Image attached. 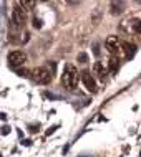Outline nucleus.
<instances>
[{
	"mask_svg": "<svg viewBox=\"0 0 141 157\" xmlns=\"http://www.w3.org/2000/svg\"><path fill=\"white\" fill-rule=\"evenodd\" d=\"M139 18H128L121 23V30L128 35H139Z\"/></svg>",
	"mask_w": 141,
	"mask_h": 157,
	"instance_id": "4",
	"label": "nucleus"
},
{
	"mask_svg": "<svg viewBox=\"0 0 141 157\" xmlns=\"http://www.w3.org/2000/svg\"><path fill=\"white\" fill-rule=\"evenodd\" d=\"M93 71H95L96 76H100L101 79H105V76L108 75V68L103 61H96L95 65H93Z\"/></svg>",
	"mask_w": 141,
	"mask_h": 157,
	"instance_id": "9",
	"label": "nucleus"
},
{
	"mask_svg": "<svg viewBox=\"0 0 141 157\" xmlns=\"http://www.w3.org/2000/svg\"><path fill=\"white\" fill-rule=\"evenodd\" d=\"M125 10V3L123 2H111V13L113 15H118Z\"/></svg>",
	"mask_w": 141,
	"mask_h": 157,
	"instance_id": "10",
	"label": "nucleus"
},
{
	"mask_svg": "<svg viewBox=\"0 0 141 157\" xmlns=\"http://www.w3.org/2000/svg\"><path fill=\"white\" fill-rule=\"evenodd\" d=\"M106 68H110V70H111V71H116L118 70V58H111V60H110V63H108V66H106Z\"/></svg>",
	"mask_w": 141,
	"mask_h": 157,
	"instance_id": "11",
	"label": "nucleus"
},
{
	"mask_svg": "<svg viewBox=\"0 0 141 157\" xmlns=\"http://www.w3.org/2000/svg\"><path fill=\"white\" fill-rule=\"evenodd\" d=\"M17 73L25 78V76H28V70H27V68H25V70H17Z\"/></svg>",
	"mask_w": 141,
	"mask_h": 157,
	"instance_id": "12",
	"label": "nucleus"
},
{
	"mask_svg": "<svg viewBox=\"0 0 141 157\" xmlns=\"http://www.w3.org/2000/svg\"><path fill=\"white\" fill-rule=\"evenodd\" d=\"M33 27H35V28H40V27H42V20L33 18Z\"/></svg>",
	"mask_w": 141,
	"mask_h": 157,
	"instance_id": "13",
	"label": "nucleus"
},
{
	"mask_svg": "<svg viewBox=\"0 0 141 157\" xmlns=\"http://www.w3.org/2000/svg\"><path fill=\"white\" fill-rule=\"evenodd\" d=\"M78 58H80V61H83V63H85V61H87V56H85V55H80V56H78Z\"/></svg>",
	"mask_w": 141,
	"mask_h": 157,
	"instance_id": "14",
	"label": "nucleus"
},
{
	"mask_svg": "<svg viewBox=\"0 0 141 157\" xmlns=\"http://www.w3.org/2000/svg\"><path fill=\"white\" fill-rule=\"evenodd\" d=\"M78 79H80V76H78L76 68H75L73 65L65 66V71H63V75H62V83H63V86L68 88V90H75V88L78 86Z\"/></svg>",
	"mask_w": 141,
	"mask_h": 157,
	"instance_id": "1",
	"label": "nucleus"
},
{
	"mask_svg": "<svg viewBox=\"0 0 141 157\" xmlns=\"http://www.w3.org/2000/svg\"><path fill=\"white\" fill-rule=\"evenodd\" d=\"M80 79L83 81L85 88H87L88 91H91V93L96 91V83H95V79H93V76H91V73H90V71L83 70L82 73H80Z\"/></svg>",
	"mask_w": 141,
	"mask_h": 157,
	"instance_id": "6",
	"label": "nucleus"
},
{
	"mask_svg": "<svg viewBox=\"0 0 141 157\" xmlns=\"http://www.w3.org/2000/svg\"><path fill=\"white\" fill-rule=\"evenodd\" d=\"M125 53V58H133L135 52H136V46L128 43V41H121V46H119V53Z\"/></svg>",
	"mask_w": 141,
	"mask_h": 157,
	"instance_id": "8",
	"label": "nucleus"
},
{
	"mask_svg": "<svg viewBox=\"0 0 141 157\" xmlns=\"http://www.w3.org/2000/svg\"><path fill=\"white\" fill-rule=\"evenodd\" d=\"M105 45H106V50H108L110 53H119V46H121V41H119V38L118 36H115V35H110L108 38H106V41H105Z\"/></svg>",
	"mask_w": 141,
	"mask_h": 157,
	"instance_id": "7",
	"label": "nucleus"
},
{
	"mask_svg": "<svg viewBox=\"0 0 141 157\" xmlns=\"http://www.w3.org/2000/svg\"><path fill=\"white\" fill-rule=\"evenodd\" d=\"M25 20H27V13L20 8L18 5L15 3L14 7V12H12V23H14V27L18 30V28H22L25 25Z\"/></svg>",
	"mask_w": 141,
	"mask_h": 157,
	"instance_id": "5",
	"label": "nucleus"
},
{
	"mask_svg": "<svg viewBox=\"0 0 141 157\" xmlns=\"http://www.w3.org/2000/svg\"><path fill=\"white\" fill-rule=\"evenodd\" d=\"M30 75H32V78L35 79L38 84H48L50 81H52V78H53V73L48 70V68H45V66L33 68Z\"/></svg>",
	"mask_w": 141,
	"mask_h": 157,
	"instance_id": "2",
	"label": "nucleus"
},
{
	"mask_svg": "<svg viewBox=\"0 0 141 157\" xmlns=\"http://www.w3.org/2000/svg\"><path fill=\"white\" fill-rule=\"evenodd\" d=\"M7 61L10 68H18V66H23L27 63V55L20 50H15V52H10L7 56Z\"/></svg>",
	"mask_w": 141,
	"mask_h": 157,
	"instance_id": "3",
	"label": "nucleus"
},
{
	"mask_svg": "<svg viewBox=\"0 0 141 157\" xmlns=\"http://www.w3.org/2000/svg\"><path fill=\"white\" fill-rule=\"evenodd\" d=\"M8 132V127H2V134H7Z\"/></svg>",
	"mask_w": 141,
	"mask_h": 157,
	"instance_id": "15",
	"label": "nucleus"
}]
</instances>
